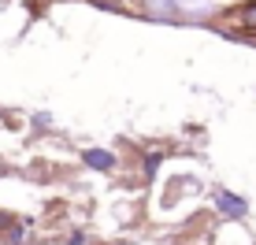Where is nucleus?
<instances>
[{
  "instance_id": "1",
  "label": "nucleus",
  "mask_w": 256,
  "mask_h": 245,
  "mask_svg": "<svg viewBox=\"0 0 256 245\" xmlns=\"http://www.w3.org/2000/svg\"><path fill=\"white\" fill-rule=\"evenodd\" d=\"M86 160H90L93 168H112V156H108V152H90Z\"/></svg>"
}]
</instances>
